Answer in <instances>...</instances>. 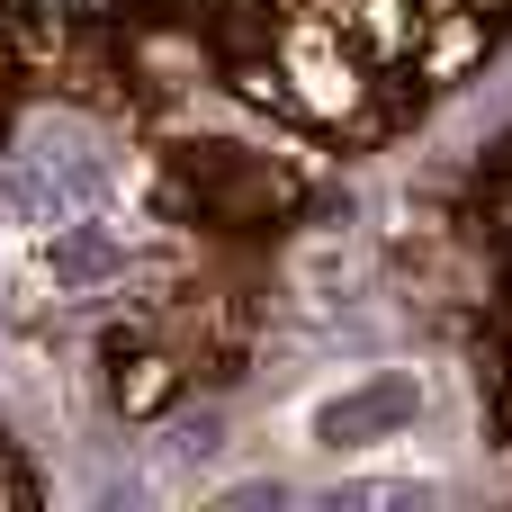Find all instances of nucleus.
Masks as SVG:
<instances>
[{
	"label": "nucleus",
	"instance_id": "nucleus-1",
	"mask_svg": "<svg viewBox=\"0 0 512 512\" xmlns=\"http://www.w3.org/2000/svg\"><path fill=\"white\" fill-rule=\"evenodd\" d=\"M396 423H414V378H360V387H342V396H324V405L306 414V432H315L324 450H342V441H387Z\"/></svg>",
	"mask_w": 512,
	"mask_h": 512
},
{
	"label": "nucleus",
	"instance_id": "nucleus-2",
	"mask_svg": "<svg viewBox=\"0 0 512 512\" xmlns=\"http://www.w3.org/2000/svg\"><path fill=\"white\" fill-rule=\"evenodd\" d=\"M351 495H360V504H414V495H441V486H432V477H360Z\"/></svg>",
	"mask_w": 512,
	"mask_h": 512
}]
</instances>
